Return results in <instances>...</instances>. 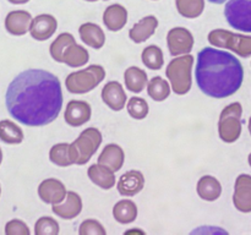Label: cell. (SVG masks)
Segmentation results:
<instances>
[{
    "label": "cell",
    "mask_w": 251,
    "mask_h": 235,
    "mask_svg": "<svg viewBox=\"0 0 251 235\" xmlns=\"http://www.w3.org/2000/svg\"><path fill=\"white\" fill-rule=\"evenodd\" d=\"M80 38L86 46L93 49H100L105 43V34L98 24L92 22H86L78 28Z\"/></svg>",
    "instance_id": "44dd1931"
},
{
    "label": "cell",
    "mask_w": 251,
    "mask_h": 235,
    "mask_svg": "<svg viewBox=\"0 0 251 235\" xmlns=\"http://www.w3.org/2000/svg\"><path fill=\"white\" fill-rule=\"evenodd\" d=\"M124 81L125 87L134 93L142 92L149 83L147 73L137 66H130L129 69L125 70Z\"/></svg>",
    "instance_id": "cb8c5ba5"
},
{
    "label": "cell",
    "mask_w": 251,
    "mask_h": 235,
    "mask_svg": "<svg viewBox=\"0 0 251 235\" xmlns=\"http://www.w3.org/2000/svg\"><path fill=\"white\" fill-rule=\"evenodd\" d=\"M7 112L26 126H46L59 117L63 108V91L59 78L42 69L20 72L7 86Z\"/></svg>",
    "instance_id": "6da1fadb"
},
{
    "label": "cell",
    "mask_w": 251,
    "mask_h": 235,
    "mask_svg": "<svg viewBox=\"0 0 251 235\" xmlns=\"http://www.w3.org/2000/svg\"><path fill=\"white\" fill-rule=\"evenodd\" d=\"M248 162H249V165L251 166V153L249 154V157H248Z\"/></svg>",
    "instance_id": "60d3db41"
},
{
    "label": "cell",
    "mask_w": 251,
    "mask_h": 235,
    "mask_svg": "<svg viewBox=\"0 0 251 235\" xmlns=\"http://www.w3.org/2000/svg\"><path fill=\"white\" fill-rule=\"evenodd\" d=\"M208 1L213 2V4H223V2H226L227 0H208Z\"/></svg>",
    "instance_id": "74e56055"
},
{
    "label": "cell",
    "mask_w": 251,
    "mask_h": 235,
    "mask_svg": "<svg viewBox=\"0 0 251 235\" xmlns=\"http://www.w3.org/2000/svg\"><path fill=\"white\" fill-rule=\"evenodd\" d=\"M149 103L141 97H132L127 102V113L136 120H142L149 115Z\"/></svg>",
    "instance_id": "d6a6232c"
},
{
    "label": "cell",
    "mask_w": 251,
    "mask_h": 235,
    "mask_svg": "<svg viewBox=\"0 0 251 235\" xmlns=\"http://www.w3.org/2000/svg\"><path fill=\"white\" fill-rule=\"evenodd\" d=\"M49 159L58 166H70L73 164L69 156V143H56L49 151Z\"/></svg>",
    "instance_id": "1f68e13d"
},
{
    "label": "cell",
    "mask_w": 251,
    "mask_h": 235,
    "mask_svg": "<svg viewBox=\"0 0 251 235\" xmlns=\"http://www.w3.org/2000/svg\"><path fill=\"white\" fill-rule=\"evenodd\" d=\"M105 77V70L100 65L87 66L82 70L71 72L66 77V90L74 94H85L95 90Z\"/></svg>",
    "instance_id": "5b68a950"
},
{
    "label": "cell",
    "mask_w": 251,
    "mask_h": 235,
    "mask_svg": "<svg viewBox=\"0 0 251 235\" xmlns=\"http://www.w3.org/2000/svg\"><path fill=\"white\" fill-rule=\"evenodd\" d=\"M176 10L186 19H196L205 9V0H176Z\"/></svg>",
    "instance_id": "f546056e"
},
{
    "label": "cell",
    "mask_w": 251,
    "mask_h": 235,
    "mask_svg": "<svg viewBox=\"0 0 251 235\" xmlns=\"http://www.w3.org/2000/svg\"><path fill=\"white\" fill-rule=\"evenodd\" d=\"M243 107L239 102L230 103L222 110L218 121V134L226 143H233L242 135Z\"/></svg>",
    "instance_id": "8992f818"
},
{
    "label": "cell",
    "mask_w": 251,
    "mask_h": 235,
    "mask_svg": "<svg viewBox=\"0 0 251 235\" xmlns=\"http://www.w3.org/2000/svg\"><path fill=\"white\" fill-rule=\"evenodd\" d=\"M157 27H158V20L156 17L152 15L144 17L137 24H135L129 31L130 39L137 44L144 43L150 37L153 36Z\"/></svg>",
    "instance_id": "d6986e66"
},
{
    "label": "cell",
    "mask_w": 251,
    "mask_h": 235,
    "mask_svg": "<svg viewBox=\"0 0 251 235\" xmlns=\"http://www.w3.org/2000/svg\"><path fill=\"white\" fill-rule=\"evenodd\" d=\"M88 60H90V54L87 49L83 48L82 46H78L76 42L71 43L63 54V63L70 68H81L86 65Z\"/></svg>",
    "instance_id": "d4e9b609"
},
{
    "label": "cell",
    "mask_w": 251,
    "mask_h": 235,
    "mask_svg": "<svg viewBox=\"0 0 251 235\" xmlns=\"http://www.w3.org/2000/svg\"><path fill=\"white\" fill-rule=\"evenodd\" d=\"M104 1H107V0H104Z\"/></svg>",
    "instance_id": "ee69618b"
},
{
    "label": "cell",
    "mask_w": 251,
    "mask_h": 235,
    "mask_svg": "<svg viewBox=\"0 0 251 235\" xmlns=\"http://www.w3.org/2000/svg\"><path fill=\"white\" fill-rule=\"evenodd\" d=\"M87 175L90 180L103 190H110L115 186L114 171L102 164H92L88 168Z\"/></svg>",
    "instance_id": "7402d4cb"
},
{
    "label": "cell",
    "mask_w": 251,
    "mask_h": 235,
    "mask_svg": "<svg viewBox=\"0 0 251 235\" xmlns=\"http://www.w3.org/2000/svg\"><path fill=\"white\" fill-rule=\"evenodd\" d=\"M59 230V223L51 217H41L34 224L36 235H58Z\"/></svg>",
    "instance_id": "836d02e7"
},
{
    "label": "cell",
    "mask_w": 251,
    "mask_h": 235,
    "mask_svg": "<svg viewBox=\"0 0 251 235\" xmlns=\"http://www.w3.org/2000/svg\"><path fill=\"white\" fill-rule=\"evenodd\" d=\"M58 28V21L49 14H41L32 19L29 33L36 41L43 42L50 38Z\"/></svg>",
    "instance_id": "8fae6325"
},
{
    "label": "cell",
    "mask_w": 251,
    "mask_h": 235,
    "mask_svg": "<svg viewBox=\"0 0 251 235\" xmlns=\"http://www.w3.org/2000/svg\"><path fill=\"white\" fill-rule=\"evenodd\" d=\"M1 162H2V151L1 148H0V164H1Z\"/></svg>",
    "instance_id": "f35d334b"
},
{
    "label": "cell",
    "mask_w": 251,
    "mask_h": 235,
    "mask_svg": "<svg viewBox=\"0 0 251 235\" xmlns=\"http://www.w3.org/2000/svg\"><path fill=\"white\" fill-rule=\"evenodd\" d=\"M113 217L120 224H130L137 218V206L131 200H122L113 207Z\"/></svg>",
    "instance_id": "484cf974"
},
{
    "label": "cell",
    "mask_w": 251,
    "mask_h": 235,
    "mask_svg": "<svg viewBox=\"0 0 251 235\" xmlns=\"http://www.w3.org/2000/svg\"><path fill=\"white\" fill-rule=\"evenodd\" d=\"M92 109L91 105L85 100H70L66 105V110L64 113V119L66 124L73 127L82 126L83 124L91 119Z\"/></svg>",
    "instance_id": "7c38bea8"
},
{
    "label": "cell",
    "mask_w": 251,
    "mask_h": 235,
    "mask_svg": "<svg viewBox=\"0 0 251 235\" xmlns=\"http://www.w3.org/2000/svg\"><path fill=\"white\" fill-rule=\"evenodd\" d=\"M145 186V176L139 170H129L120 176L117 188L122 196H135Z\"/></svg>",
    "instance_id": "e0dca14e"
},
{
    "label": "cell",
    "mask_w": 251,
    "mask_h": 235,
    "mask_svg": "<svg viewBox=\"0 0 251 235\" xmlns=\"http://www.w3.org/2000/svg\"><path fill=\"white\" fill-rule=\"evenodd\" d=\"M51 211L54 214L59 215L63 219H74L82 211V200L78 193L74 192V191H68L65 198H64V202L53 205Z\"/></svg>",
    "instance_id": "5bb4252c"
},
{
    "label": "cell",
    "mask_w": 251,
    "mask_h": 235,
    "mask_svg": "<svg viewBox=\"0 0 251 235\" xmlns=\"http://www.w3.org/2000/svg\"><path fill=\"white\" fill-rule=\"evenodd\" d=\"M0 195H1V188H0Z\"/></svg>",
    "instance_id": "7bdbcfd3"
},
{
    "label": "cell",
    "mask_w": 251,
    "mask_h": 235,
    "mask_svg": "<svg viewBox=\"0 0 251 235\" xmlns=\"http://www.w3.org/2000/svg\"><path fill=\"white\" fill-rule=\"evenodd\" d=\"M249 132H250V135H251V117L249 118Z\"/></svg>",
    "instance_id": "ab89813d"
},
{
    "label": "cell",
    "mask_w": 251,
    "mask_h": 235,
    "mask_svg": "<svg viewBox=\"0 0 251 235\" xmlns=\"http://www.w3.org/2000/svg\"><path fill=\"white\" fill-rule=\"evenodd\" d=\"M102 100L105 105L114 112H120L124 109L126 103V93L123 88L122 83L118 81H110L103 87L102 90Z\"/></svg>",
    "instance_id": "9a60e30c"
},
{
    "label": "cell",
    "mask_w": 251,
    "mask_h": 235,
    "mask_svg": "<svg viewBox=\"0 0 251 235\" xmlns=\"http://www.w3.org/2000/svg\"><path fill=\"white\" fill-rule=\"evenodd\" d=\"M147 93L156 102H163L171 94V86L161 76H156L147 83Z\"/></svg>",
    "instance_id": "83f0119b"
},
{
    "label": "cell",
    "mask_w": 251,
    "mask_h": 235,
    "mask_svg": "<svg viewBox=\"0 0 251 235\" xmlns=\"http://www.w3.org/2000/svg\"><path fill=\"white\" fill-rule=\"evenodd\" d=\"M125 153L119 144L109 143L103 148L102 153L98 157V163L105 165L114 173L119 171L124 165Z\"/></svg>",
    "instance_id": "ac0fdd59"
},
{
    "label": "cell",
    "mask_w": 251,
    "mask_h": 235,
    "mask_svg": "<svg viewBox=\"0 0 251 235\" xmlns=\"http://www.w3.org/2000/svg\"><path fill=\"white\" fill-rule=\"evenodd\" d=\"M102 140V134L96 127L83 130L73 143H69V156L73 164L83 165L87 163L97 152Z\"/></svg>",
    "instance_id": "3957f363"
},
{
    "label": "cell",
    "mask_w": 251,
    "mask_h": 235,
    "mask_svg": "<svg viewBox=\"0 0 251 235\" xmlns=\"http://www.w3.org/2000/svg\"><path fill=\"white\" fill-rule=\"evenodd\" d=\"M80 235H105L104 227L96 219H86L81 223L80 229H78Z\"/></svg>",
    "instance_id": "e575fe53"
},
{
    "label": "cell",
    "mask_w": 251,
    "mask_h": 235,
    "mask_svg": "<svg viewBox=\"0 0 251 235\" xmlns=\"http://www.w3.org/2000/svg\"><path fill=\"white\" fill-rule=\"evenodd\" d=\"M29 229L26 223L21 219H11L5 225V234L6 235H29Z\"/></svg>",
    "instance_id": "d590c367"
},
{
    "label": "cell",
    "mask_w": 251,
    "mask_h": 235,
    "mask_svg": "<svg viewBox=\"0 0 251 235\" xmlns=\"http://www.w3.org/2000/svg\"><path fill=\"white\" fill-rule=\"evenodd\" d=\"M86 1H90V2H93V1H97V0H86Z\"/></svg>",
    "instance_id": "b9f144b4"
},
{
    "label": "cell",
    "mask_w": 251,
    "mask_h": 235,
    "mask_svg": "<svg viewBox=\"0 0 251 235\" xmlns=\"http://www.w3.org/2000/svg\"><path fill=\"white\" fill-rule=\"evenodd\" d=\"M154 1H156V0H154Z\"/></svg>",
    "instance_id": "f6af8a7d"
},
{
    "label": "cell",
    "mask_w": 251,
    "mask_h": 235,
    "mask_svg": "<svg viewBox=\"0 0 251 235\" xmlns=\"http://www.w3.org/2000/svg\"><path fill=\"white\" fill-rule=\"evenodd\" d=\"M208 42L217 48L229 49L242 58L251 56V36L218 28L208 33Z\"/></svg>",
    "instance_id": "52a82bcc"
},
{
    "label": "cell",
    "mask_w": 251,
    "mask_h": 235,
    "mask_svg": "<svg viewBox=\"0 0 251 235\" xmlns=\"http://www.w3.org/2000/svg\"><path fill=\"white\" fill-rule=\"evenodd\" d=\"M7 1H10L11 4H15V5H21V4H26V2H28L29 0H7Z\"/></svg>",
    "instance_id": "8d00e7d4"
},
{
    "label": "cell",
    "mask_w": 251,
    "mask_h": 235,
    "mask_svg": "<svg viewBox=\"0 0 251 235\" xmlns=\"http://www.w3.org/2000/svg\"><path fill=\"white\" fill-rule=\"evenodd\" d=\"M127 22V10L120 4H113L105 9L103 14V24L109 31L118 32Z\"/></svg>",
    "instance_id": "ffe728a7"
},
{
    "label": "cell",
    "mask_w": 251,
    "mask_h": 235,
    "mask_svg": "<svg viewBox=\"0 0 251 235\" xmlns=\"http://www.w3.org/2000/svg\"><path fill=\"white\" fill-rule=\"evenodd\" d=\"M233 203L240 212H251V175L249 174H240L235 180Z\"/></svg>",
    "instance_id": "30bf717a"
},
{
    "label": "cell",
    "mask_w": 251,
    "mask_h": 235,
    "mask_svg": "<svg viewBox=\"0 0 251 235\" xmlns=\"http://www.w3.org/2000/svg\"><path fill=\"white\" fill-rule=\"evenodd\" d=\"M196 190H198V195L208 202L218 200L222 195V185L215 176L211 175L202 176L199 180Z\"/></svg>",
    "instance_id": "603a6c76"
},
{
    "label": "cell",
    "mask_w": 251,
    "mask_h": 235,
    "mask_svg": "<svg viewBox=\"0 0 251 235\" xmlns=\"http://www.w3.org/2000/svg\"><path fill=\"white\" fill-rule=\"evenodd\" d=\"M194 56L190 54H184L183 56L173 59L166 69V75L169 78L172 90L176 94L183 95L189 93L193 85Z\"/></svg>",
    "instance_id": "277c9868"
},
{
    "label": "cell",
    "mask_w": 251,
    "mask_h": 235,
    "mask_svg": "<svg viewBox=\"0 0 251 235\" xmlns=\"http://www.w3.org/2000/svg\"><path fill=\"white\" fill-rule=\"evenodd\" d=\"M71 43H75V38L71 33H60L55 41L50 44V55L56 63H63V54Z\"/></svg>",
    "instance_id": "4dcf8cb0"
},
{
    "label": "cell",
    "mask_w": 251,
    "mask_h": 235,
    "mask_svg": "<svg viewBox=\"0 0 251 235\" xmlns=\"http://www.w3.org/2000/svg\"><path fill=\"white\" fill-rule=\"evenodd\" d=\"M225 16L230 27L251 33V0H229L226 4Z\"/></svg>",
    "instance_id": "ba28073f"
},
{
    "label": "cell",
    "mask_w": 251,
    "mask_h": 235,
    "mask_svg": "<svg viewBox=\"0 0 251 235\" xmlns=\"http://www.w3.org/2000/svg\"><path fill=\"white\" fill-rule=\"evenodd\" d=\"M195 76L201 92L222 99L239 91L244 80V69L233 54L205 47L198 54Z\"/></svg>",
    "instance_id": "7a4b0ae2"
},
{
    "label": "cell",
    "mask_w": 251,
    "mask_h": 235,
    "mask_svg": "<svg viewBox=\"0 0 251 235\" xmlns=\"http://www.w3.org/2000/svg\"><path fill=\"white\" fill-rule=\"evenodd\" d=\"M142 63L151 70H161L164 64L163 51L158 46H149L142 50Z\"/></svg>",
    "instance_id": "f1b7e54d"
},
{
    "label": "cell",
    "mask_w": 251,
    "mask_h": 235,
    "mask_svg": "<svg viewBox=\"0 0 251 235\" xmlns=\"http://www.w3.org/2000/svg\"><path fill=\"white\" fill-rule=\"evenodd\" d=\"M38 196L43 202L49 203V205L60 203L66 196L65 185L58 179H46L39 184Z\"/></svg>",
    "instance_id": "4fadbf2b"
},
{
    "label": "cell",
    "mask_w": 251,
    "mask_h": 235,
    "mask_svg": "<svg viewBox=\"0 0 251 235\" xmlns=\"http://www.w3.org/2000/svg\"><path fill=\"white\" fill-rule=\"evenodd\" d=\"M0 140L7 144H19L24 141V131L11 120H1Z\"/></svg>",
    "instance_id": "4316f807"
},
{
    "label": "cell",
    "mask_w": 251,
    "mask_h": 235,
    "mask_svg": "<svg viewBox=\"0 0 251 235\" xmlns=\"http://www.w3.org/2000/svg\"><path fill=\"white\" fill-rule=\"evenodd\" d=\"M195 39L191 32L184 27L172 28L167 34V44L172 56L189 54L194 48Z\"/></svg>",
    "instance_id": "9c48e42d"
},
{
    "label": "cell",
    "mask_w": 251,
    "mask_h": 235,
    "mask_svg": "<svg viewBox=\"0 0 251 235\" xmlns=\"http://www.w3.org/2000/svg\"><path fill=\"white\" fill-rule=\"evenodd\" d=\"M32 16L25 10H14L5 19V28L12 36H24L29 31Z\"/></svg>",
    "instance_id": "2e32d148"
}]
</instances>
